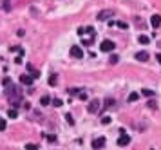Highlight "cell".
<instances>
[{
  "label": "cell",
  "instance_id": "obj_18",
  "mask_svg": "<svg viewBox=\"0 0 161 150\" xmlns=\"http://www.w3.org/2000/svg\"><path fill=\"white\" fill-rule=\"evenodd\" d=\"M65 119H67V123H69V125H74V119H72L71 114H65Z\"/></svg>",
  "mask_w": 161,
  "mask_h": 150
},
{
  "label": "cell",
  "instance_id": "obj_24",
  "mask_svg": "<svg viewBox=\"0 0 161 150\" xmlns=\"http://www.w3.org/2000/svg\"><path fill=\"white\" fill-rule=\"evenodd\" d=\"M102 123H103V125H109V123H111V118H109V116H105V118H102Z\"/></svg>",
  "mask_w": 161,
  "mask_h": 150
},
{
  "label": "cell",
  "instance_id": "obj_22",
  "mask_svg": "<svg viewBox=\"0 0 161 150\" xmlns=\"http://www.w3.org/2000/svg\"><path fill=\"white\" fill-rule=\"evenodd\" d=\"M4 9H5V11H11V5H9V0H4Z\"/></svg>",
  "mask_w": 161,
  "mask_h": 150
},
{
  "label": "cell",
  "instance_id": "obj_31",
  "mask_svg": "<svg viewBox=\"0 0 161 150\" xmlns=\"http://www.w3.org/2000/svg\"><path fill=\"white\" fill-rule=\"evenodd\" d=\"M156 58H158V63H161V52H158V56H156Z\"/></svg>",
  "mask_w": 161,
  "mask_h": 150
},
{
  "label": "cell",
  "instance_id": "obj_15",
  "mask_svg": "<svg viewBox=\"0 0 161 150\" xmlns=\"http://www.w3.org/2000/svg\"><path fill=\"white\" fill-rule=\"evenodd\" d=\"M40 103H42L44 107L49 105V103H51V98H49V96H42V98H40Z\"/></svg>",
  "mask_w": 161,
  "mask_h": 150
},
{
  "label": "cell",
  "instance_id": "obj_26",
  "mask_svg": "<svg viewBox=\"0 0 161 150\" xmlns=\"http://www.w3.org/2000/svg\"><path fill=\"white\" fill-rule=\"evenodd\" d=\"M92 44V38H85L83 40V45H91Z\"/></svg>",
  "mask_w": 161,
  "mask_h": 150
},
{
  "label": "cell",
  "instance_id": "obj_12",
  "mask_svg": "<svg viewBox=\"0 0 161 150\" xmlns=\"http://www.w3.org/2000/svg\"><path fill=\"white\" fill-rule=\"evenodd\" d=\"M112 107H114V100H112V98H107V100H105V107H103V108H112Z\"/></svg>",
  "mask_w": 161,
  "mask_h": 150
},
{
  "label": "cell",
  "instance_id": "obj_6",
  "mask_svg": "<svg viewBox=\"0 0 161 150\" xmlns=\"http://www.w3.org/2000/svg\"><path fill=\"white\" fill-rule=\"evenodd\" d=\"M129 143H130V136H119V139H118V145L119 147H127V145H129Z\"/></svg>",
  "mask_w": 161,
  "mask_h": 150
},
{
  "label": "cell",
  "instance_id": "obj_17",
  "mask_svg": "<svg viewBox=\"0 0 161 150\" xmlns=\"http://www.w3.org/2000/svg\"><path fill=\"white\" fill-rule=\"evenodd\" d=\"M5 127H8L5 119H2V118H0V132H4V130H5Z\"/></svg>",
  "mask_w": 161,
  "mask_h": 150
},
{
  "label": "cell",
  "instance_id": "obj_19",
  "mask_svg": "<svg viewBox=\"0 0 161 150\" xmlns=\"http://www.w3.org/2000/svg\"><path fill=\"white\" fill-rule=\"evenodd\" d=\"M18 112H16V108H9V118H16Z\"/></svg>",
  "mask_w": 161,
  "mask_h": 150
},
{
  "label": "cell",
  "instance_id": "obj_30",
  "mask_svg": "<svg viewBox=\"0 0 161 150\" xmlns=\"http://www.w3.org/2000/svg\"><path fill=\"white\" fill-rule=\"evenodd\" d=\"M80 100H87V94L85 92H80Z\"/></svg>",
  "mask_w": 161,
  "mask_h": 150
},
{
  "label": "cell",
  "instance_id": "obj_21",
  "mask_svg": "<svg viewBox=\"0 0 161 150\" xmlns=\"http://www.w3.org/2000/svg\"><path fill=\"white\" fill-rule=\"evenodd\" d=\"M138 98H139V96H138V94H136V92H132V94H130V96H129V101H136Z\"/></svg>",
  "mask_w": 161,
  "mask_h": 150
},
{
  "label": "cell",
  "instance_id": "obj_25",
  "mask_svg": "<svg viewBox=\"0 0 161 150\" xmlns=\"http://www.w3.org/2000/svg\"><path fill=\"white\" fill-rule=\"evenodd\" d=\"M47 139H49L51 143H55V141H56V136H53V134H47Z\"/></svg>",
  "mask_w": 161,
  "mask_h": 150
},
{
  "label": "cell",
  "instance_id": "obj_28",
  "mask_svg": "<svg viewBox=\"0 0 161 150\" xmlns=\"http://www.w3.org/2000/svg\"><path fill=\"white\" fill-rule=\"evenodd\" d=\"M25 148H38V145H35V143H27Z\"/></svg>",
  "mask_w": 161,
  "mask_h": 150
},
{
  "label": "cell",
  "instance_id": "obj_4",
  "mask_svg": "<svg viewBox=\"0 0 161 150\" xmlns=\"http://www.w3.org/2000/svg\"><path fill=\"white\" fill-rule=\"evenodd\" d=\"M100 105H102V101H100V100H92L91 103H89V107H87V110H89L91 114H96L100 110Z\"/></svg>",
  "mask_w": 161,
  "mask_h": 150
},
{
  "label": "cell",
  "instance_id": "obj_29",
  "mask_svg": "<svg viewBox=\"0 0 161 150\" xmlns=\"http://www.w3.org/2000/svg\"><path fill=\"white\" fill-rule=\"evenodd\" d=\"M118 25L121 27V29H127V24H125V22H118Z\"/></svg>",
  "mask_w": 161,
  "mask_h": 150
},
{
  "label": "cell",
  "instance_id": "obj_7",
  "mask_svg": "<svg viewBox=\"0 0 161 150\" xmlns=\"http://www.w3.org/2000/svg\"><path fill=\"white\" fill-rule=\"evenodd\" d=\"M33 76H29V74H22V76H20V83H24V85H31L33 83Z\"/></svg>",
  "mask_w": 161,
  "mask_h": 150
},
{
  "label": "cell",
  "instance_id": "obj_20",
  "mask_svg": "<svg viewBox=\"0 0 161 150\" xmlns=\"http://www.w3.org/2000/svg\"><path fill=\"white\" fill-rule=\"evenodd\" d=\"M118 60H119V58H118V54H112L109 62H111V63H118Z\"/></svg>",
  "mask_w": 161,
  "mask_h": 150
},
{
  "label": "cell",
  "instance_id": "obj_8",
  "mask_svg": "<svg viewBox=\"0 0 161 150\" xmlns=\"http://www.w3.org/2000/svg\"><path fill=\"white\" fill-rule=\"evenodd\" d=\"M150 25H152V27H159V25H161V15H154V16L150 18Z\"/></svg>",
  "mask_w": 161,
  "mask_h": 150
},
{
  "label": "cell",
  "instance_id": "obj_16",
  "mask_svg": "<svg viewBox=\"0 0 161 150\" xmlns=\"http://www.w3.org/2000/svg\"><path fill=\"white\" fill-rule=\"evenodd\" d=\"M56 78H58L56 74H51V78H49V85H56V81H58Z\"/></svg>",
  "mask_w": 161,
  "mask_h": 150
},
{
  "label": "cell",
  "instance_id": "obj_14",
  "mask_svg": "<svg viewBox=\"0 0 161 150\" xmlns=\"http://www.w3.org/2000/svg\"><path fill=\"white\" fill-rule=\"evenodd\" d=\"M141 94H143V96H147V98H152V96H154V91H150V89H143Z\"/></svg>",
  "mask_w": 161,
  "mask_h": 150
},
{
  "label": "cell",
  "instance_id": "obj_11",
  "mask_svg": "<svg viewBox=\"0 0 161 150\" xmlns=\"http://www.w3.org/2000/svg\"><path fill=\"white\" fill-rule=\"evenodd\" d=\"M25 67H27V71L31 72V76H33V78H38V76H40V72H38L36 69H33V65H31V63H27Z\"/></svg>",
  "mask_w": 161,
  "mask_h": 150
},
{
  "label": "cell",
  "instance_id": "obj_10",
  "mask_svg": "<svg viewBox=\"0 0 161 150\" xmlns=\"http://www.w3.org/2000/svg\"><path fill=\"white\" fill-rule=\"evenodd\" d=\"M136 60H139V62H147V60H149V52H145V51L136 52Z\"/></svg>",
  "mask_w": 161,
  "mask_h": 150
},
{
  "label": "cell",
  "instance_id": "obj_27",
  "mask_svg": "<svg viewBox=\"0 0 161 150\" xmlns=\"http://www.w3.org/2000/svg\"><path fill=\"white\" fill-rule=\"evenodd\" d=\"M147 107H150V108H156V101H154V100H150V101H149V105H147Z\"/></svg>",
  "mask_w": 161,
  "mask_h": 150
},
{
  "label": "cell",
  "instance_id": "obj_9",
  "mask_svg": "<svg viewBox=\"0 0 161 150\" xmlns=\"http://www.w3.org/2000/svg\"><path fill=\"white\" fill-rule=\"evenodd\" d=\"M102 147H105V138H98L92 141V148H102Z\"/></svg>",
  "mask_w": 161,
  "mask_h": 150
},
{
  "label": "cell",
  "instance_id": "obj_1",
  "mask_svg": "<svg viewBox=\"0 0 161 150\" xmlns=\"http://www.w3.org/2000/svg\"><path fill=\"white\" fill-rule=\"evenodd\" d=\"M8 87H9V85H8ZM8 98H9V101H11V105L16 107V105L20 103V100H22V92H20V89L15 87V85H11V87L8 89Z\"/></svg>",
  "mask_w": 161,
  "mask_h": 150
},
{
  "label": "cell",
  "instance_id": "obj_3",
  "mask_svg": "<svg viewBox=\"0 0 161 150\" xmlns=\"http://www.w3.org/2000/svg\"><path fill=\"white\" fill-rule=\"evenodd\" d=\"M69 52H71V56H72V58H78V60H80V58H83V49H82V47H78V45H72Z\"/></svg>",
  "mask_w": 161,
  "mask_h": 150
},
{
  "label": "cell",
  "instance_id": "obj_23",
  "mask_svg": "<svg viewBox=\"0 0 161 150\" xmlns=\"http://www.w3.org/2000/svg\"><path fill=\"white\" fill-rule=\"evenodd\" d=\"M53 105H55V107H62V100H53Z\"/></svg>",
  "mask_w": 161,
  "mask_h": 150
},
{
  "label": "cell",
  "instance_id": "obj_5",
  "mask_svg": "<svg viewBox=\"0 0 161 150\" xmlns=\"http://www.w3.org/2000/svg\"><path fill=\"white\" fill-rule=\"evenodd\" d=\"M114 16V11L112 9H103L98 13V20H107V18H112Z\"/></svg>",
  "mask_w": 161,
  "mask_h": 150
},
{
  "label": "cell",
  "instance_id": "obj_13",
  "mask_svg": "<svg viewBox=\"0 0 161 150\" xmlns=\"http://www.w3.org/2000/svg\"><path fill=\"white\" fill-rule=\"evenodd\" d=\"M138 42H139V44H143V45H147V44L150 42V40H149V36H145V35H141V36L138 38Z\"/></svg>",
  "mask_w": 161,
  "mask_h": 150
},
{
  "label": "cell",
  "instance_id": "obj_2",
  "mask_svg": "<svg viewBox=\"0 0 161 150\" xmlns=\"http://www.w3.org/2000/svg\"><path fill=\"white\" fill-rule=\"evenodd\" d=\"M100 49H102L103 52H111V51H114V49H116V45H114V42H112V40H103V42H102V45H100Z\"/></svg>",
  "mask_w": 161,
  "mask_h": 150
}]
</instances>
